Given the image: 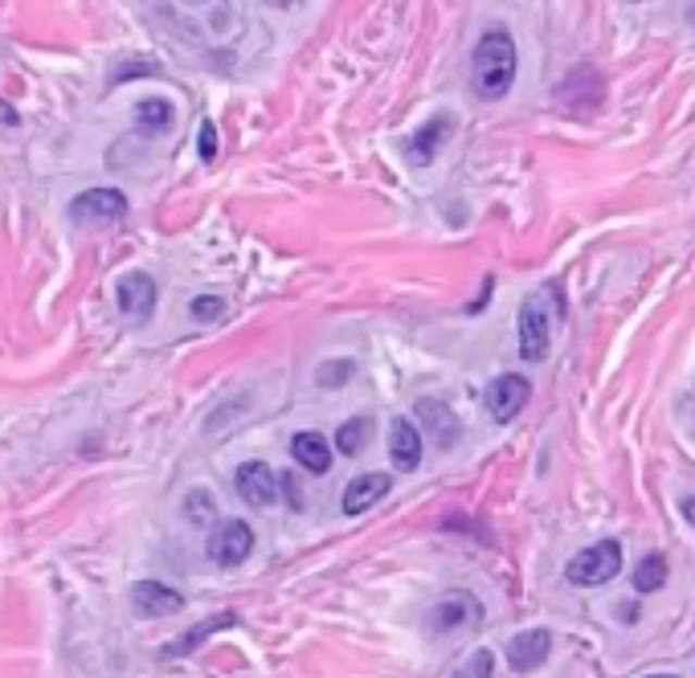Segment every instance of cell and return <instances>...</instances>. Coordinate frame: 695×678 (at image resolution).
<instances>
[{
    "instance_id": "1",
    "label": "cell",
    "mask_w": 695,
    "mask_h": 678,
    "mask_svg": "<svg viewBox=\"0 0 695 678\" xmlns=\"http://www.w3.org/2000/svg\"><path fill=\"white\" fill-rule=\"evenodd\" d=\"M516 78V41L504 29L479 37L475 58H471V86L479 99H504Z\"/></svg>"
},
{
    "instance_id": "2",
    "label": "cell",
    "mask_w": 695,
    "mask_h": 678,
    "mask_svg": "<svg viewBox=\"0 0 695 678\" xmlns=\"http://www.w3.org/2000/svg\"><path fill=\"white\" fill-rule=\"evenodd\" d=\"M618 568H622V543L601 540L594 548H585V552H576L569 560V568H564V577L581 585V589H594V585H606V580L618 577Z\"/></svg>"
},
{
    "instance_id": "3",
    "label": "cell",
    "mask_w": 695,
    "mask_h": 678,
    "mask_svg": "<svg viewBox=\"0 0 695 678\" xmlns=\"http://www.w3.org/2000/svg\"><path fill=\"white\" fill-rule=\"evenodd\" d=\"M255 552V527L246 524V519H225V524L213 527V536H209V560L218 564V568H238L246 564Z\"/></svg>"
},
{
    "instance_id": "4",
    "label": "cell",
    "mask_w": 695,
    "mask_h": 678,
    "mask_svg": "<svg viewBox=\"0 0 695 678\" xmlns=\"http://www.w3.org/2000/svg\"><path fill=\"white\" fill-rule=\"evenodd\" d=\"M127 213V197L120 188H86L70 201V221L78 225H111Z\"/></svg>"
},
{
    "instance_id": "5",
    "label": "cell",
    "mask_w": 695,
    "mask_h": 678,
    "mask_svg": "<svg viewBox=\"0 0 695 678\" xmlns=\"http://www.w3.org/2000/svg\"><path fill=\"white\" fill-rule=\"evenodd\" d=\"M528 397H532V385H528L524 376H516V373L499 376V380H492V389H487V413H492L495 422H511V417H520Z\"/></svg>"
},
{
    "instance_id": "6",
    "label": "cell",
    "mask_w": 695,
    "mask_h": 678,
    "mask_svg": "<svg viewBox=\"0 0 695 678\" xmlns=\"http://www.w3.org/2000/svg\"><path fill=\"white\" fill-rule=\"evenodd\" d=\"M548 352V311L541 306V299L532 294L520 306V356L524 360H544Z\"/></svg>"
},
{
    "instance_id": "7",
    "label": "cell",
    "mask_w": 695,
    "mask_h": 678,
    "mask_svg": "<svg viewBox=\"0 0 695 678\" xmlns=\"http://www.w3.org/2000/svg\"><path fill=\"white\" fill-rule=\"evenodd\" d=\"M115 299H120V311L132 323L152 319L156 282L148 278V274H123V282H120V290H115Z\"/></svg>"
},
{
    "instance_id": "8",
    "label": "cell",
    "mask_w": 695,
    "mask_h": 678,
    "mask_svg": "<svg viewBox=\"0 0 695 678\" xmlns=\"http://www.w3.org/2000/svg\"><path fill=\"white\" fill-rule=\"evenodd\" d=\"M238 494L250 503V507H271L278 499V482H274V470L266 462H241L238 466Z\"/></svg>"
},
{
    "instance_id": "9",
    "label": "cell",
    "mask_w": 695,
    "mask_h": 678,
    "mask_svg": "<svg viewBox=\"0 0 695 678\" xmlns=\"http://www.w3.org/2000/svg\"><path fill=\"white\" fill-rule=\"evenodd\" d=\"M132 610L139 617H169V613L185 610V597L169 585H160V580H139L132 589Z\"/></svg>"
},
{
    "instance_id": "10",
    "label": "cell",
    "mask_w": 695,
    "mask_h": 678,
    "mask_svg": "<svg viewBox=\"0 0 695 678\" xmlns=\"http://www.w3.org/2000/svg\"><path fill=\"white\" fill-rule=\"evenodd\" d=\"M393 487V475H376V470H364L357 475L348 487H344V511L348 515H360V511H369L373 503H381Z\"/></svg>"
},
{
    "instance_id": "11",
    "label": "cell",
    "mask_w": 695,
    "mask_h": 678,
    "mask_svg": "<svg viewBox=\"0 0 695 678\" xmlns=\"http://www.w3.org/2000/svg\"><path fill=\"white\" fill-rule=\"evenodd\" d=\"M548 650H553L548 629H524V633H516L508 642V662L516 670H536V666H544Z\"/></svg>"
},
{
    "instance_id": "12",
    "label": "cell",
    "mask_w": 695,
    "mask_h": 678,
    "mask_svg": "<svg viewBox=\"0 0 695 678\" xmlns=\"http://www.w3.org/2000/svg\"><path fill=\"white\" fill-rule=\"evenodd\" d=\"M471 622H479V605L471 593H446L438 605H434V613H430V629H434V633L471 626Z\"/></svg>"
},
{
    "instance_id": "13",
    "label": "cell",
    "mask_w": 695,
    "mask_h": 678,
    "mask_svg": "<svg viewBox=\"0 0 695 678\" xmlns=\"http://www.w3.org/2000/svg\"><path fill=\"white\" fill-rule=\"evenodd\" d=\"M389 454L397 470H418V462H422V434H418V425L409 422V417H397V422H393Z\"/></svg>"
},
{
    "instance_id": "14",
    "label": "cell",
    "mask_w": 695,
    "mask_h": 678,
    "mask_svg": "<svg viewBox=\"0 0 695 678\" xmlns=\"http://www.w3.org/2000/svg\"><path fill=\"white\" fill-rule=\"evenodd\" d=\"M290 454H295V462H299L303 470H311V475H323V470L332 466V445H327L320 434H295V438H290Z\"/></svg>"
},
{
    "instance_id": "15",
    "label": "cell",
    "mask_w": 695,
    "mask_h": 678,
    "mask_svg": "<svg viewBox=\"0 0 695 678\" xmlns=\"http://www.w3.org/2000/svg\"><path fill=\"white\" fill-rule=\"evenodd\" d=\"M238 617L234 613H218V617H209V622H201V626H193V629H185V638H176V642H169L164 650H160V658H181V654H188V650H197L201 642H209L218 629H225V626H234Z\"/></svg>"
},
{
    "instance_id": "16",
    "label": "cell",
    "mask_w": 695,
    "mask_h": 678,
    "mask_svg": "<svg viewBox=\"0 0 695 678\" xmlns=\"http://www.w3.org/2000/svg\"><path fill=\"white\" fill-rule=\"evenodd\" d=\"M446 136H450V120H446V115L430 120L422 131H418V136L409 139V160H413V164H430V160L438 155L442 139H446Z\"/></svg>"
},
{
    "instance_id": "17",
    "label": "cell",
    "mask_w": 695,
    "mask_h": 678,
    "mask_svg": "<svg viewBox=\"0 0 695 678\" xmlns=\"http://www.w3.org/2000/svg\"><path fill=\"white\" fill-rule=\"evenodd\" d=\"M136 127L139 131H164V127H172V102L169 99H144L136 106Z\"/></svg>"
},
{
    "instance_id": "18",
    "label": "cell",
    "mask_w": 695,
    "mask_h": 678,
    "mask_svg": "<svg viewBox=\"0 0 695 678\" xmlns=\"http://www.w3.org/2000/svg\"><path fill=\"white\" fill-rule=\"evenodd\" d=\"M667 585V560L662 556H646L638 568H634V589L638 593H655V589H662Z\"/></svg>"
},
{
    "instance_id": "19",
    "label": "cell",
    "mask_w": 695,
    "mask_h": 678,
    "mask_svg": "<svg viewBox=\"0 0 695 678\" xmlns=\"http://www.w3.org/2000/svg\"><path fill=\"white\" fill-rule=\"evenodd\" d=\"M369 438V417H352V422L339 425L336 434V450L339 454H360V445Z\"/></svg>"
},
{
    "instance_id": "20",
    "label": "cell",
    "mask_w": 695,
    "mask_h": 678,
    "mask_svg": "<svg viewBox=\"0 0 695 678\" xmlns=\"http://www.w3.org/2000/svg\"><path fill=\"white\" fill-rule=\"evenodd\" d=\"M221 311H225V303H221L218 294H201V299H193V303H188V315H193L197 323L218 319Z\"/></svg>"
},
{
    "instance_id": "21",
    "label": "cell",
    "mask_w": 695,
    "mask_h": 678,
    "mask_svg": "<svg viewBox=\"0 0 695 678\" xmlns=\"http://www.w3.org/2000/svg\"><path fill=\"white\" fill-rule=\"evenodd\" d=\"M492 650H475L471 658H467V666L458 670L455 678H492Z\"/></svg>"
},
{
    "instance_id": "22",
    "label": "cell",
    "mask_w": 695,
    "mask_h": 678,
    "mask_svg": "<svg viewBox=\"0 0 695 678\" xmlns=\"http://www.w3.org/2000/svg\"><path fill=\"white\" fill-rule=\"evenodd\" d=\"M348 376H352V360H336V364H323L315 380H320L323 389H336V385H344Z\"/></svg>"
},
{
    "instance_id": "23",
    "label": "cell",
    "mask_w": 695,
    "mask_h": 678,
    "mask_svg": "<svg viewBox=\"0 0 695 678\" xmlns=\"http://www.w3.org/2000/svg\"><path fill=\"white\" fill-rule=\"evenodd\" d=\"M188 519H193V524H209V519H213V499H209V494L204 491H193L188 494Z\"/></svg>"
},
{
    "instance_id": "24",
    "label": "cell",
    "mask_w": 695,
    "mask_h": 678,
    "mask_svg": "<svg viewBox=\"0 0 695 678\" xmlns=\"http://www.w3.org/2000/svg\"><path fill=\"white\" fill-rule=\"evenodd\" d=\"M197 152H201V160L218 155V127H213V120H201V127H197Z\"/></svg>"
},
{
    "instance_id": "25",
    "label": "cell",
    "mask_w": 695,
    "mask_h": 678,
    "mask_svg": "<svg viewBox=\"0 0 695 678\" xmlns=\"http://www.w3.org/2000/svg\"><path fill=\"white\" fill-rule=\"evenodd\" d=\"M683 515H687V524L695 527V499H687V503H683Z\"/></svg>"
},
{
    "instance_id": "26",
    "label": "cell",
    "mask_w": 695,
    "mask_h": 678,
    "mask_svg": "<svg viewBox=\"0 0 695 678\" xmlns=\"http://www.w3.org/2000/svg\"><path fill=\"white\" fill-rule=\"evenodd\" d=\"M650 678H671V675H650Z\"/></svg>"
}]
</instances>
